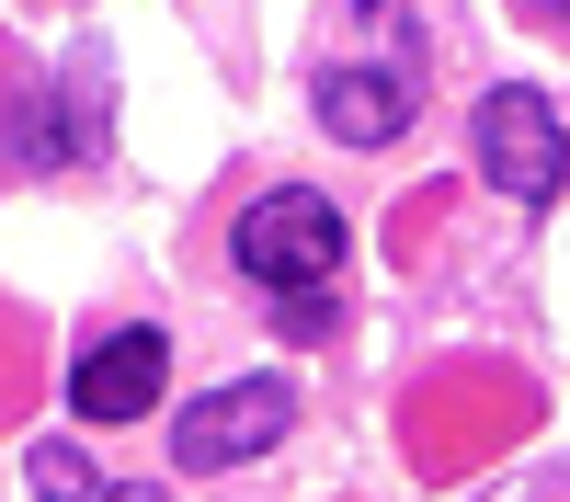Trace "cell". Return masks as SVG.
<instances>
[{"mask_svg":"<svg viewBox=\"0 0 570 502\" xmlns=\"http://www.w3.org/2000/svg\"><path fill=\"white\" fill-rule=\"evenodd\" d=\"M285 423H297V388H285V377H228V388H206V400L171 423V469L217 480V469H240V456L285 445Z\"/></svg>","mask_w":570,"mask_h":502,"instance_id":"cell-4","label":"cell"},{"mask_svg":"<svg viewBox=\"0 0 570 502\" xmlns=\"http://www.w3.org/2000/svg\"><path fill=\"white\" fill-rule=\"evenodd\" d=\"M160 377H171V343L160 332H104V343H80V365H69V411L80 423H149V400H160Z\"/></svg>","mask_w":570,"mask_h":502,"instance_id":"cell-6","label":"cell"},{"mask_svg":"<svg viewBox=\"0 0 570 502\" xmlns=\"http://www.w3.org/2000/svg\"><path fill=\"white\" fill-rule=\"evenodd\" d=\"M343 252H354L343 206H331L320 183H274V195H252L240 228H228V263L274 297L285 343H331L343 332Z\"/></svg>","mask_w":570,"mask_h":502,"instance_id":"cell-1","label":"cell"},{"mask_svg":"<svg viewBox=\"0 0 570 502\" xmlns=\"http://www.w3.org/2000/svg\"><path fill=\"white\" fill-rule=\"evenodd\" d=\"M308 104H320V126L343 137V149H389V137L422 115V58L411 46L400 58H320Z\"/></svg>","mask_w":570,"mask_h":502,"instance_id":"cell-5","label":"cell"},{"mask_svg":"<svg viewBox=\"0 0 570 502\" xmlns=\"http://www.w3.org/2000/svg\"><path fill=\"white\" fill-rule=\"evenodd\" d=\"M104 149V58H58L0 115V171H69Z\"/></svg>","mask_w":570,"mask_h":502,"instance_id":"cell-3","label":"cell"},{"mask_svg":"<svg viewBox=\"0 0 570 502\" xmlns=\"http://www.w3.org/2000/svg\"><path fill=\"white\" fill-rule=\"evenodd\" d=\"M468 160H480V183L513 195V206H559L570 195V126H559V104H548L537 80L480 91V115H468Z\"/></svg>","mask_w":570,"mask_h":502,"instance_id":"cell-2","label":"cell"},{"mask_svg":"<svg viewBox=\"0 0 570 502\" xmlns=\"http://www.w3.org/2000/svg\"><path fill=\"white\" fill-rule=\"evenodd\" d=\"M35 491L46 502H160V491H137V480H91L69 445H35Z\"/></svg>","mask_w":570,"mask_h":502,"instance_id":"cell-7","label":"cell"}]
</instances>
